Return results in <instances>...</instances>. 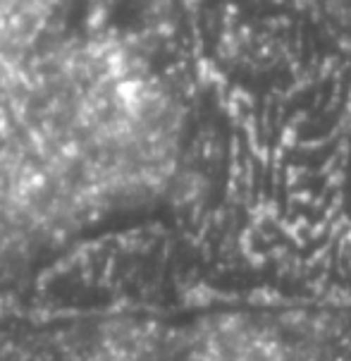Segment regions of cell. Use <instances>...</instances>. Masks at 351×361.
Wrapping results in <instances>:
<instances>
[{
    "instance_id": "obj_1",
    "label": "cell",
    "mask_w": 351,
    "mask_h": 361,
    "mask_svg": "<svg viewBox=\"0 0 351 361\" xmlns=\"http://www.w3.org/2000/svg\"><path fill=\"white\" fill-rule=\"evenodd\" d=\"M53 361H351V309L227 304L75 328Z\"/></svg>"
}]
</instances>
